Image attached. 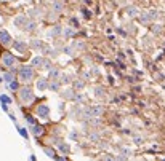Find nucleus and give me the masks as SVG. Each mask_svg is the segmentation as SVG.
Masks as SVG:
<instances>
[{
  "label": "nucleus",
  "instance_id": "obj_7",
  "mask_svg": "<svg viewBox=\"0 0 165 161\" xmlns=\"http://www.w3.org/2000/svg\"><path fill=\"white\" fill-rule=\"evenodd\" d=\"M15 50H16V51H19V53H26L27 46L24 45L23 42H15Z\"/></svg>",
  "mask_w": 165,
  "mask_h": 161
},
{
  "label": "nucleus",
  "instance_id": "obj_12",
  "mask_svg": "<svg viewBox=\"0 0 165 161\" xmlns=\"http://www.w3.org/2000/svg\"><path fill=\"white\" fill-rule=\"evenodd\" d=\"M34 27H35V23H26L24 31H34Z\"/></svg>",
  "mask_w": 165,
  "mask_h": 161
},
{
  "label": "nucleus",
  "instance_id": "obj_3",
  "mask_svg": "<svg viewBox=\"0 0 165 161\" xmlns=\"http://www.w3.org/2000/svg\"><path fill=\"white\" fill-rule=\"evenodd\" d=\"M2 65H5V67L15 65V56H13L11 53H5L3 56H2Z\"/></svg>",
  "mask_w": 165,
  "mask_h": 161
},
{
  "label": "nucleus",
  "instance_id": "obj_8",
  "mask_svg": "<svg viewBox=\"0 0 165 161\" xmlns=\"http://www.w3.org/2000/svg\"><path fill=\"white\" fill-rule=\"evenodd\" d=\"M46 86H48V83H46L45 78H42V80H38V81H37V88L40 89V91H45Z\"/></svg>",
  "mask_w": 165,
  "mask_h": 161
},
{
  "label": "nucleus",
  "instance_id": "obj_24",
  "mask_svg": "<svg viewBox=\"0 0 165 161\" xmlns=\"http://www.w3.org/2000/svg\"><path fill=\"white\" fill-rule=\"evenodd\" d=\"M63 83H69V77H63Z\"/></svg>",
  "mask_w": 165,
  "mask_h": 161
},
{
  "label": "nucleus",
  "instance_id": "obj_2",
  "mask_svg": "<svg viewBox=\"0 0 165 161\" xmlns=\"http://www.w3.org/2000/svg\"><path fill=\"white\" fill-rule=\"evenodd\" d=\"M19 96H21V100H23V102H32V100H34V92H32L29 88H23L19 91Z\"/></svg>",
  "mask_w": 165,
  "mask_h": 161
},
{
  "label": "nucleus",
  "instance_id": "obj_16",
  "mask_svg": "<svg viewBox=\"0 0 165 161\" xmlns=\"http://www.w3.org/2000/svg\"><path fill=\"white\" fill-rule=\"evenodd\" d=\"M0 100H2V102H5V104H10V102H11V99H10L8 96H2V97H0Z\"/></svg>",
  "mask_w": 165,
  "mask_h": 161
},
{
  "label": "nucleus",
  "instance_id": "obj_10",
  "mask_svg": "<svg viewBox=\"0 0 165 161\" xmlns=\"http://www.w3.org/2000/svg\"><path fill=\"white\" fill-rule=\"evenodd\" d=\"M42 64H43V59L42 58H35L34 61H32V65H35V67H40Z\"/></svg>",
  "mask_w": 165,
  "mask_h": 161
},
{
  "label": "nucleus",
  "instance_id": "obj_22",
  "mask_svg": "<svg viewBox=\"0 0 165 161\" xmlns=\"http://www.w3.org/2000/svg\"><path fill=\"white\" fill-rule=\"evenodd\" d=\"M128 13H131V15H135V13H136V8H135V7L128 8Z\"/></svg>",
  "mask_w": 165,
  "mask_h": 161
},
{
  "label": "nucleus",
  "instance_id": "obj_4",
  "mask_svg": "<svg viewBox=\"0 0 165 161\" xmlns=\"http://www.w3.org/2000/svg\"><path fill=\"white\" fill-rule=\"evenodd\" d=\"M103 112H104L103 107H93V108H88L85 115H87V116H101Z\"/></svg>",
  "mask_w": 165,
  "mask_h": 161
},
{
  "label": "nucleus",
  "instance_id": "obj_23",
  "mask_svg": "<svg viewBox=\"0 0 165 161\" xmlns=\"http://www.w3.org/2000/svg\"><path fill=\"white\" fill-rule=\"evenodd\" d=\"M61 150L67 153V152H69V147H67V145H61Z\"/></svg>",
  "mask_w": 165,
  "mask_h": 161
},
{
  "label": "nucleus",
  "instance_id": "obj_9",
  "mask_svg": "<svg viewBox=\"0 0 165 161\" xmlns=\"http://www.w3.org/2000/svg\"><path fill=\"white\" fill-rule=\"evenodd\" d=\"M24 21H26V16H18L15 19V26H23Z\"/></svg>",
  "mask_w": 165,
  "mask_h": 161
},
{
  "label": "nucleus",
  "instance_id": "obj_14",
  "mask_svg": "<svg viewBox=\"0 0 165 161\" xmlns=\"http://www.w3.org/2000/svg\"><path fill=\"white\" fill-rule=\"evenodd\" d=\"M13 78H15V77H13V73H10V72L5 73V81H8V83H10V81H13Z\"/></svg>",
  "mask_w": 165,
  "mask_h": 161
},
{
  "label": "nucleus",
  "instance_id": "obj_18",
  "mask_svg": "<svg viewBox=\"0 0 165 161\" xmlns=\"http://www.w3.org/2000/svg\"><path fill=\"white\" fill-rule=\"evenodd\" d=\"M50 88H51V89H55V91H56V89L59 88V83H58V81H55V83H51V84H50Z\"/></svg>",
  "mask_w": 165,
  "mask_h": 161
},
{
  "label": "nucleus",
  "instance_id": "obj_5",
  "mask_svg": "<svg viewBox=\"0 0 165 161\" xmlns=\"http://www.w3.org/2000/svg\"><path fill=\"white\" fill-rule=\"evenodd\" d=\"M10 40H11V37H10V34H8L7 31H0V43L8 45V43H10Z\"/></svg>",
  "mask_w": 165,
  "mask_h": 161
},
{
  "label": "nucleus",
  "instance_id": "obj_17",
  "mask_svg": "<svg viewBox=\"0 0 165 161\" xmlns=\"http://www.w3.org/2000/svg\"><path fill=\"white\" fill-rule=\"evenodd\" d=\"M64 35L66 37H71V35H74V31L72 29H64Z\"/></svg>",
  "mask_w": 165,
  "mask_h": 161
},
{
  "label": "nucleus",
  "instance_id": "obj_11",
  "mask_svg": "<svg viewBox=\"0 0 165 161\" xmlns=\"http://www.w3.org/2000/svg\"><path fill=\"white\" fill-rule=\"evenodd\" d=\"M43 152H45L46 155L50 158H56V155H55V150H51V148H43Z\"/></svg>",
  "mask_w": 165,
  "mask_h": 161
},
{
  "label": "nucleus",
  "instance_id": "obj_6",
  "mask_svg": "<svg viewBox=\"0 0 165 161\" xmlns=\"http://www.w3.org/2000/svg\"><path fill=\"white\" fill-rule=\"evenodd\" d=\"M37 112H38V115H40V116H48V113H50V108L46 107V105H40V107L37 108Z\"/></svg>",
  "mask_w": 165,
  "mask_h": 161
},
{
  "label": "nucleus",
  "instance_id": "obj_25",
  "mask_svg": "<svg viewBox=\"0 0 165 161\" xmlns=\"http://www.w3.org/2000/svg\"><path fill=\"white\" fill-rule=\"evenodd\" d=\"M27 121L31 123V124H35V121H34V118H31V116H27Z\"/></svg>",
  "mask_w": 165,
  "mask_h": 161
},
{
  "label": "nucleus",
  "instance_id": "obj_13",
  "mask_svg": "<svg viewBox=\"0 0 165 161\" xmlns=\"http://www.w3.org/2000/svg\"><path fill=\"white\" fill-rule=\"evenodd\" d=\"M43 132V128H40V126H34V134L35 136H40Z\"/></svg>",
  "mask_w": 165,
  "mask_h": 161
},
{
  "label": "nucleus",
  "instance_id": "obj_15",
  "mask_svg": "<svg viewBox=\"0 0 165 161\" xmlns=\"http://www.w3.org/2000/svg\"><path fill=\"white\" fill-rule=\"evenodd\" d=\"M50 77H51V78L59 77V72H58V70H50Z\"/></svg>",
  "mask_w": 165,
  "mask_h": 161
},
{
  "label": "nucleus",
  "instance_id": "obj_20",
  "mask_svg": "<svg viewBox=\"0 0 165 161\" xmlns=\"http://www.w3.org/2000/svg\"><path fill=\"white\" fill-rule=\"evenodd\" d=\"M10 88L11 89H18V83H16V81H10Z\"/></svg>",
  "mask_w": 165,
  "mask_h": 161
},
{
  "label": "nucleus",
  "instance_id": "obj_21",
  "mask_svg": "<svg viewBox=\"0 0 165 161\" xmlns=\"http://www.w3.org/2000/svg\"><path fill=\"white\" fill-rule=\"evenodd\" d=\"M59 32H61V29H59V27H55V29H53V31H51V34H53V35H56V34H59Z\"/></svg>",
  "mask_w": 165,
  "mask_h": 161
},
{
  "label": "nucleus",
  "instance_id": "obj_19",
  "mask_svg": "<svg viewBox=\"0 0 165 161\" xmlns=\"http://www.w3.org/2000/svg\"><path fill=\"white\" fill-rule=\"evenodd\" d=\"M19 134L23 136V137H27V132H26V129H24V128H19Z\"/></svg>",
  "mask_w": 165,
  "mask_h": 161
},
{
  "label": "nucleus",
  "instance_id": "obj_1",
  "mask_svg": "<svg viewBox=\"0 0 165 161\" xmlns=\"http://www.w3.org/2000/svg\"><path fill=\"white\" fill-rule=\"evenodd\" d=\"M32 77H34V70H32L31 65H23L19 69V80L29 81V80H32Z\"/></svg>",
  "mask_w": 165,
  "mask_h": 161
}]
</instances>
